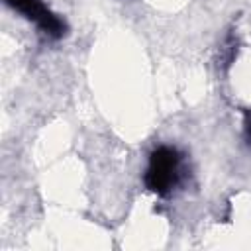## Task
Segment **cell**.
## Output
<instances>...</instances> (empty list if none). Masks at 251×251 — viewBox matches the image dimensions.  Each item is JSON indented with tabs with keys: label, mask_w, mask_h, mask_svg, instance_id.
<instances>
[{
	"label": "cell",
	"mask_w": 251,
	"mask_h": 251,
	"mask_svg": "<svg viewBox=\"0 0 251 251\" xmlns=\"http://www.w3.org/2000/svg\"><path fill=\"white\" fill-rule=\"evenodd\" d=\"M245 135L251 141V112H247V116H245Z\"/></svg>",
	"instance_id": "3"
},
{
	"label": "cell",
	"mask_w": 251,
	"mask_h": 251,
	"mask_svg": "<svg viewBox=\"0 0 251 251\" xmlns=\"http://www.w3.org/2000/svg\"><path fill=\"white\" fill-rule=\"evenodd\" d=\"M12 8H16L18 12H22L25 18L33 20L45 33L53 35V37H61L65 33V24L53 14L49 12L41 0H6Z\"/></svg>",
	"instance_id": "2"
},
{
	"label": "cell",
	"mask_w": 251,
	"mask_h": 251,
	"mask_svg": "<svg viewBox=\"0 0 251 251\" xmlns=\"http://www.w3.org/2000/svg\"><path fill=\"white\" fill-rule=\"evenodd\" d=\"M178 153L173 147H159L149 157V167L145 173V184L157 194H167L176 182Z\"/></svg>",
	"instance_id": "1"
}]
</instances>
